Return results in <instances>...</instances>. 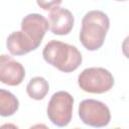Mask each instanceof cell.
<instances>
[{
  "label": "cell",
  "mask_w": 129,
  "mask_h": 129,
  "mask_svg": "<svg viewBox=\"0 0 129 129\" xmlns=\"http://www.w3.org/2000/svg\"><path fill=\"white\" fill-rule=\"evenodd\" d=\"M109 28L110 20L106 13L100 10L89 11L82 20L80 41L86 49L97 50L104 44Z\"/></svg>",
  "instance_id": "obj_1"
},
{
  "label": "cell",
  "mask_w": 129,
  "mask_h": 129,
  "mask_svg": "<svg viewBox=\"0 0 129 129\" xmlns=\"http://www.w3.org/2000/svg\"><path fill=\"white\" fill-rule=\"evenodd\" d=\"M44 60L62 73H72L82 63V54L79 49L59 40H50L43 48Z\"/></svg>",
  "instance_id": "obj_2"
},
{
  "label": "cell",
  "mask_w": 129,
  "mask_h": 129,
  "mask_svg": "<svg viewBox=\"0 0 129 129\" xmlns=\"http://www.w3.org/2000/svg\"><path fill=\"white\" fill-rule=\"evenodd\" d=\"M78 84L84 92L103 94L114 86V77L104 68H88L79 75Z\"/></svg>",
  "instance_id": "obj_3"
},
{
  "label": "cell",
  "mask_w": 129,
  "mask_h": 129,
  "mask_svg": "<svg viewBox=\"0 0 129 129\" xmlns=\"http://www.w3.org/2000/svg\"><path fill=\"white\" fill-rule=\"evenodd\" d=\"M73 107L74 98L70 93L66 91L56 92L51 96L48 102L46 109L47 117L53 125L64 127L69 125L72 120Z\"/></svg>",
  "instance_id": "obj_4"
},
{
  "label": "cell",
  "mask_w": 129,
  "mask_h": 129,
  "mask_svg": "<svg viewBox=\"0 0 129 129\" xmlns=\"http://www.w3.org/2000/svg\"><path fill=\"white\" fill-rule=\"evenodd\" d=\"M79 117L84 124L101 128L110 123L111 113L108 106L103 102L94 99H86L79 105Z\"/></svg>",
  "instance_id": "obj_5"
},
{
  "label": "cell",
  "mask_w": 129,
  "mask_h": 129,
  "mask_svg": "<svg viewBox=\"0 0 129 129\" xmlns=\"http://www.w3.org/2000/svg\"><path fill=\"white\" fill-rule=\"evenodd\" d=\"M25 77L24 67L11 56L2 54L0 57V81L8 86L20 85Z\"/></svg>",
  "instance_id": "obj_6"
},
{
  "label": "cell",
  "mask_w": 129,
  "mask_h": 129,
  "mask_svg": "<svg viewBox=\"0 0 129 129\" xmlns=\"http://www.w3.org/2000/svg\"><path fill=\"white\" fill-rule=\"evenodd\" d=\"M49 28L47 19L38 13H30L24 16L21 21V30L25 32L38 47Z\"/></svg>",
  "instance_id": "obj_7"
},
{
  "label": "cell",
  "mask_w": 129,
  "mask_h": 129,
  "mask_svg": "<svg viewBox=\"0 0 129 129\" xmlns=\"http://www.w3.org/2000/svg\"><path fill=\"white\" fill-rule=\"evenodd\" d=\"M74 15L69 9L54 7L49 11L48 23L49 29L53 34L66 35L69 34L74 27Z\"/></svg>",
  "instance_id": "obj_8"
},
{
  "label": "cell",
  "mask_w": 129,
  "mask_h": 129,
  "mask_svg": "<svg viewBox=\"0 0 129 129\" xmlns=\"http://www.w3.org/2000/svg\"><path fill=\"white\" fill-rule=\"evenodd\" d=\"M6 46L12 55H24L37 48L33 40L22 30L10 33L6 40Z\"/></svg>",
  "instance_id": "obj_9"
},
{
  "label": "cell",
  "mask_w": 129,
  "mask_h": 129,
  "mask_svg": "<svg viewBox=\"0 0 129 129\" xmlns=\"http://www.w3.org/2000/svg\"><path fill=\"white\" fill-rule=\"evenodd\" d=\"M49 91L48 82L42 77L32 78L26 86L27 95L33 100H42Z\"/></svg>",
  "instance_id": "obj_10"
},
{
  "label": "cell",
  "mask_w": 129,
  "mask_h": 129,
  "mask_svg": "<svg viewBox=\"0 0 129 129\" xmlns=\"http://www.w3.org/2000/svg\"><path fill=\"white\" fill-rule=\"evenodd\" d=\"M19 107L18 99L9 91L0 90V115L2 117L12 116Z\"/></svg>",
  "instance_id": "obj_11"
},
{
  "label": "cell",
  "mask_w": 129,
  "mask_h": 129,
  "mask_svg": "<svg viewBox=\"0 0 129 129\" xmlns=\"http://www.w3.org/2000/svg\"><path fill=\"white\" fill-rule=\"evenodd\" d=\"M62 2V0H36L37 5L43 9V10H51L54 7H57L60 3Z\"/></svg>",
  "instance_id": "obj_12"
},
{
  "label": "cell",
  "mask_w": 129,
  "mask_h": 129,
  "mask_svg": "<svg viewBox=\"0 0 129 129\" xmlns=\"http://www.w3.org/2000/svg\"><path fill=\"white\" fill-rule=\"evenodd\" d=\"M122 52L127 58H129V35L122 42Z\"/></svg>",
  "instance_id": "obj_13"
},
{
  "label": "cell",
  "mask_w": 129,
  "mask_h": 129,
  "mask_svg": "<svg viewBox=\"0 0 129 129\" xmlns=\"http://www.w3.org/2000/svg\"><path fill=\"white\" fill-rule=\"evenodd\" d=\"M116 1H125V0H116Z\"/></svg>",
  "instance_id": "obj_14"
}]
</instances>
